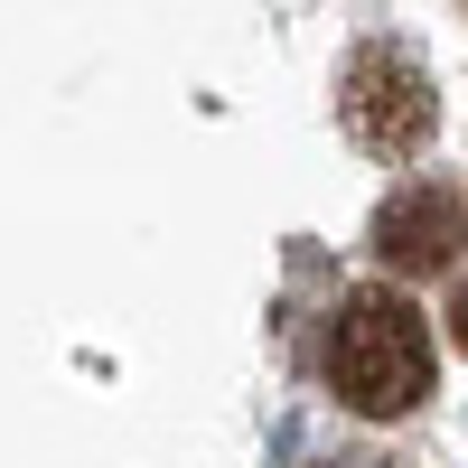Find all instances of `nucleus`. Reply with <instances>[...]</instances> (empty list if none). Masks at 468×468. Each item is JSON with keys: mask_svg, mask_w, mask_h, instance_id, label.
<instances>
[{"mask_svg": "<svg viewBox=\"0 0 468 468\" xmlns=\"http://www.w3.org/2000/svg\"><path fill=\"white\" fill-rule=\"evenodd\" d=\"M328 394L366 421H394L431 394V328H421V309L403 291H346L337 319H328Z\"/></svg>", "mask_w": 468, "mask_h": 468, "instance_id": "nucleus-1", "label": "nucleus"}, {"mask_svg": "<svg viewBox=\"0 0 468 468\" xmlns=\"http://www.w3.org/2000/svg\"><path fill=\"white\" fill-rule=\"evenodd\" d=\"M337 112H346V132H356L375 160H412V150L441 132V94H431V75H421L394 37H375V48L346 57Z\"/></svg>", "mask_w": 468, "mask_h": 468, "instance_id": "nucleus-2", "label": "nucleus"}, {"mask_svg": "<svg viewBox=\"0 0 468 468\" xmlns=\"http://www.w3.org/2000/svg\"><path fill=\"white\" fill-rule=\"evenodd\" d=\"M459 244H468V197L441 187V178H412V187H394V197L375 207V253L394 271H412V282L459 262Z\"/></svg>", "mask_w": 468, "mask_h": 468, "instance_id": "nucleus-3", "label": "nucleus"}, {"mask_svg": "<svg viewBox=\"0 0 468 468\" xmlns=\"http://www.w3.org/2000/svg\"><path fill=\"white\" fill-rule=\"evenodd\" d=\"M450 337L468 346V282H459V300H450Z\"/></svg>", "mask_w": 468, "mask_h": 468, "instance_id": "nucleus-4", "label": "nucleus"}]
</instances>
